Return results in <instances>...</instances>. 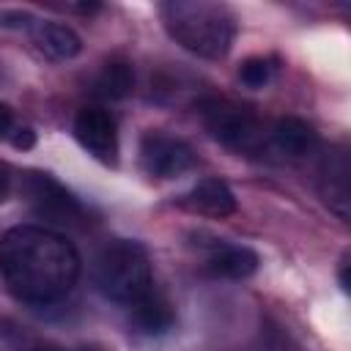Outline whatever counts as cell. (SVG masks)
I'll use <instances>...</instances> for the list:
<instances>
[{
  "label": "cell",
  "instance_id": "cell-1",
  "mask_svg": "<svg viewBox=\"0 0 351 351\" xmlns=\"http://www.w3.org/2000/svg\"><path fill=\"white\" fill-rule=\"evenodd\" d=\"M82 261L55 228L14 225L0 239V274L8 291L27 304H55L77 285Z\"/></svg>",
  "mask_w": 351,
  "mask_h": 351
},
{
  "label": "cell",
  "instance_id": "cell-2",
  "mask_svg": "<svg viewBox=\"0 0 351 351\" xmlns=\"http://www.w3.org/2000/svg\"><path fill=\"white\" fill-rule=\"evenodd\" d=\"M159 16L167 36L197 58L219 60L233 47L236 16L225 3L170 0L159 5Z\"/></svg>",
  "mask_w": 351,
  "mask_h": 351
},
{
  "label": "cell",
  "instance_id": "cell-3",
  "mask_svg": "<svg viewBox=\"0 0 351 351\" xmlns=\"http://www.w3.org/2000/svg\"><path fill=\"white\" fill-rule=\"evenodd\" d=\"M93 282L104 299L126 313L159 291L145 247L132 239H115L101 247L93 263Z\"/></svg>",
  "mask_w": 351,
  "mask_h": 351
},
{
  "label": "cell",
  "instance_id": "cell-4",
  "mask_svg": "<svg viewBox=\"0 0 351 351\" xmlns=\"http://www.w3.org/2000/svg\"><path fill=\"white\" fill-rule=\"evenodd\" d=\"M197 112L206 132L222 145L239 154H258L263 148V126L250 107L230 99L208 96L197 101Z\"/></svg>",
  "mask_w": 351,
  "mask_h": 351
},
{
  "label": "cell",
  "instance_id": "cell-5",
  "mask_svg": "<svg viewBox=\"0 0 351 351\" xmlns=\"http://www.w3.org/2000/svg\"><path fill=\"white\" fill-rule=\"evenodd\" d=\"M22 195L27 197L33 214L38 219L49 222V225L74 228V225H82L85 222L82 203L60 181H55L49 173H36V170L25 173V178H22Z\"/></svg>",
  "mask_w": 351,
  "mask_h": 351
},
{
  "label": "cell",
  "instance_id": "cell-6",
  "mask_svg": "<svg viewBox=\"0 0 351 351\" xmlns=\"http://www.w3.org/2000/svg\"><path fill=\"white\" fill-rule=\"evenodd\" d=\"M140 165L151 178H178L195 167V151L181 137L151 129L140 137Z\"/></svg>",
  "mask_w": 351,
  "mask_h": 351
},
{
  "label": "cell",
  "instance_id": "cell-7",
  "mask_svg": "<svg viewBox=\"0 0 351 351\" xmlns=\"http://www.w3.org/2000/svg\"><path fill=\"white\" fill-rule=\"evenodd\" d=\"M74 137L99 162H104V165L118 162V123L110 110H104L99 104L80 107V112L74 118Z\"/></svg>",
  "mask_w": 351,
  "mask_h": 351
},
{
  "label": "cell",
  "instance_id": "cell-8",
  "mask_svg": "<svg viewBox=\"0 0 351 351\" xmlns=\"http://www.w3.org/2000/svg\"><path fill=\"white\" fill-rule=\"evenodd\" d=\"M258 252L244 247V244H233L225 239H211V244L206 247V271L214 277H225V280H247L250 274L258 271Z\"/></svg>",
  "mask_w": 351,
  "mask_h": 351
},
{
  "label": "cell",
  "instance_id": "cell-9",
  "mask_svg": "<svg viewBox=\"0 0 351 351\" xmlns=\"http://www.w3.org/2000/svg\"><path fill=\"white\" fill-rule=\"evenodd\" d=\"M30 36H33V44L52 60H71L82 52V38L74 27L63 25V22H55V19H36L30 16L27 27H25Z\"/></svg>",
  "mask_w": 351,
  "mask_h": 351
},
{
  "label": "cell",
  "instance_id": "cell-10",
  "mask_svg": "<svg viewBox=\"0 0 351 351\" xmlns=\"http://www.w3.org/2000/svg\"><path fill=\"white\" fill-rule=\"evenodd\" d=\"M181 203H184L189 211L203 214V217H214V219H225V217L236 214V208H239L233 189H230L222 178H200V181L181 197Z\"/></svg>",
  "mask_w": 351,
  "mask_h": 351
},
{
  "label": "cell",
  "instance_id": "cell-11",
  "mask_svg": "<svg viewBox=\"0 0 351 351\" xmlns=\"http://www.w3.org/2000/svg\"><path fill=\"white\" fill-rule=\"evenodd\" d=\"M348 156L343 148H332L326 151V156L321 159V195L326 200V206L332 211H337V217L348 219V200H351V189H348Z\"/></svg>",
  "mask_w": 351,
  "mask_h": 351
},
{
  "label": "cell",
  "instance_id": "cell-12",
  "mask_svg": "<svg viewBox=\"0 0 351 351\" xmlns=\"http://www.w3.org/2000/svg\"><path fill=\"white\" fill-rule=\"evenodd\" d=\"M269 143L277 154H282L288 159H302V156L315 151L318 137H315V129L307 121H302L296 115H285L271 126Z\"/></svg>",
  "mask_w": 351,
  "mask_h": 351
},
{
  "label": "cell",
  "instance_id": "cell-13",
  "mask_svg": "<svg viewBox=\"0 0 351 351\" xmlns=\"http://www.w3.org/2000/svg\"><path fill=\"white\" fill-rule=\"evenodd\" d=\"M129 321L137 332L154 337V335H165L173 329L176 324V310H173V302L156 291L151 299H145L143 304H137L134 310H129Z\"/></svg>",
  "mask_w": 351,
  "mask_h": 351
},
{
  "label": "cell",
  "instance_id": "cell-14",
  "mask_svg": "<svg viewBox=\"0 0 351 351\" xmlns=\"http://www.w3.org/2000/svg\"><path fill=\"white\" fill-rule=\"evenodd\" d=\"M93 88H96V93H99L101 99H123V96H129L132 88H134V71H132L129 63L112 60V63H107V66L99 71Z\"/></svg>",
  "mask_w": 351,
  "mask_h": 351
},
{
  "label": "cell",
  "instance_id": "cell-15",
  "mask_svg": "<svg viewBox=\"0 0 351 351\" xmlns=\"http://www.w3.org/2000/svg\"><path fill=\"white\" fill-rule=\"evenodd\" d=\"M0 351H66V348L52 340L33 337L8 321H0Z\"/></svg>",
  "mask_w": 351,
  "mask_h": 351
},
{
  "label": "cell",
  "instance_id": "cell-16",
  "mask_svg": "<svg viewBox=\"0 0 351 351\" xmlns=\"http://www.w3.org/2000/svg\"><path fill=\"white\" fill-rule=\"evenodd\" d=\"M277 69H280V60H277L274 55H252V58H247V60L239 66V80H241L247 88L258 90V88H266V85L274 80Z\"/></svg>",
  "mask_w": 351,
  "mask_h": 351
},
{
  "label": "cell",
  "instance_id": "cell-17",
  "mask_svg": "<svg viewBox=\"0 0 351 351\" xmlns=\"http://www.w3.org/2000/svg\"><path fill=\"white\" fill-rule=\"evenodd\" d=\"M19 126H22V123L16 121L14 110H11L5 101H0V137H3V140H11Z\"/></svg>",
  "mask_w": 351,
  "mask_h": 351
},
{
  "label": "cell",
  "instance_id": "cell-18",
  "mask_svg": "<svg viewBox=\"0 0 351 351\" xmlns=\"http://www.w3.org/2000/svg\"><path fill=\"white\" fill-rule=\"evenodd\" d=\"M8 143H11L14 148H22V151H27V148H33V145H36V132H33L30 126H19Z\"/></svg>",
  "mask_w": 351,
  "mask_h": 351
},
{
  "label": "cell",
  "instance_id": "cell-19",
  "mask_svg": "<svg viewBox=\"0 0 351 351\" xmlns=\"http://www.w3.org/2000/svg\"><path fill=\"white\" fill-rule=\"evenodd\" d=\"M11 186H14V173L5 162H0V203L11 195Z\"/></svg>",
  "mask_w": 351,
  "mask_h": 351
}]
</instances>
